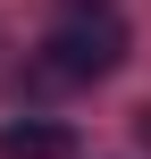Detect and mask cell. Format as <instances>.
<instances>
[{
  "label": "cell",
  "mask_w": 151,
  "mask_h": 159,
  "mask_svg": "<svg viewBox=\"0 0 151 159\" xmlns=\"http://www.w3.org/2000/svg\"><path fill=\"white\" fill-rule=\"evenodd\" d=\"M134 134H143V143H151V109H143V117H134Z\"/></svg>",
  "instance_id": "cell-3"
},
{
  "label": "cell",
  "mask_w": 151,
  "mask_h": 159,
  "mask_svg": "<svg viewBox=\"0 0 151 159\" xmlns=\"http://www.w3.org/2000/svg\"><path fill=\"white\" fill-rule=\"evenodd\" d=\"M118 59H126V25H118L109 8H76V17H59L50 42H42V75H59V84H101Z\"/></svg>",
  "instance_id": "cell-1"
},
{
  "label": "cell",
  "mask_w": 151,
  "mask_h": 159,
  "mask_svg": "<svg viewBox=\"0 0 151 159\" xmlns=\"http://www.w3.org/2000/svg\"><path fill=\"white\" fill-rule=\"evenodd\" d=\"M67 151H76V134L50 126V117H17V126H0V159H67Z\"/></svg>",
  "instance_id": "cell-2"
}]
</instances>
